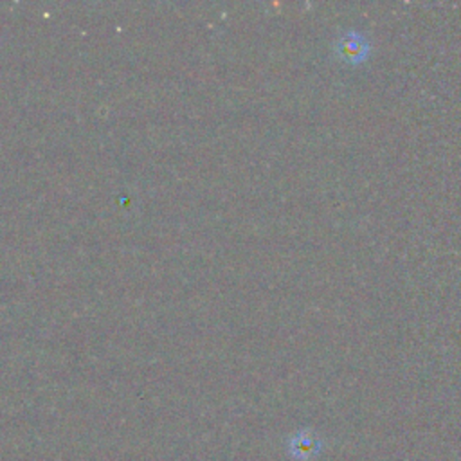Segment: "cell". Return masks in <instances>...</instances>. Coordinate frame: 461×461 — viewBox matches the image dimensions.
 <instances>
[{
	"label": "cell",
	"instance_id": "6da1fadb",
	"mask_svg": "<svg viewBox=\"0 0 461 461\" xmlns=\"http://www.w3.org/2000/svg\"><path fill=\"white\" fill-rule=\"evenodd\" d=\"M335 54L346 65H360L371 54V43L364 32L357 29L344 31L333 43Z\"/></svg>",
	"mask_w": 461,
	"mask_h": 461
},
{
	"label": "cell",
	"instance_id": "7a4b0ae2",
	"mask_svg": "<svg viewBox=\"0 0 461 461\" xmlns=\"http://www.w3.org/2000/svg\"><path fill=\"white\" fill-rule=\"evenodd\" d=\"M312 447H313V438H312L306 430L297 432V434L292 436V439L288 441V452H290V456L295 457V459L308 457L310 452H312Z\"/></svg>",
	"mask_w": 461,
	"mask_h": 461
}]
</instances>
